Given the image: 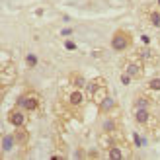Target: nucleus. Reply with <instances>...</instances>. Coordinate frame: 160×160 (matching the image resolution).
<instances>
[{"label":"nucleus","mask_w":160,"mask_h":160,"mask_svg":"<svg viewBox=\"0 0 160 160\" xmlns=\"http://www.w3.org/2000/svg\"><path fill=\"white\" fill-rule=\"evenodd\" d=\"M16 106H20L22 109H26V111H37L39 108H41V96H39L35 90H26L18 98Z\"/></svg>","instance_id":"3"},{"label":"nucleus","mask_w":160,"mask_h":160,"mask_svg":"<svg viewBox=\"0 0 160 160\" xmlns=\"http://www.w3.org/2000/svg\"><path fill=\"white\" fill-rule=\"evenodd\" d=\"M123 72H127L133 80L142 78V74H145V61H142L137 53L131 55V57H127L123 61Z\"/></svg>","instance_id":"2"},{"label":"nucleus","mask_w":160,"mask_h":160,"mask_svg":"<svg viewBox=\"0 0 160 160\" xmlns=\"http://www.w3.org/2000/svg\"><path fill=\"white\" fill-rule=\"evenodd\" d=\"M70 80H74L72 84L78 86V88H80V86H84V80H82V76H80V74H72V76H70Z\"/></svg>","instance_id":"19"},{"label":"nucleus","mask_w":160,"mask_h":160,"mask_svg":"<svg viewBox=\"0 0 160 160\" xmlns=\"http://www.w3.org/2000/svg\"><path fill=\"white\" fill-rule=\"evenodd\" d=\"M137 55H139L142 61H145V65H148V62H150V65H156V62H158V55H156L152 49H148V47H145V49H139Z\"/></svg>","instance_id":"13"},{"label":"nucleus","mask_w":160,"mask_h":160,"mask_svg":"<svg viewBox=\"0 0 160 160\" xmlns=\"http://www.w3.org/2000/svg\"><path fill=\"white\" fill-rule=\"evenodd\" d=\"M133 119H135V123L141 125V127L158 125L156 115L152 113V109H133Z\"/></svg>","instance_id":"6"},{"label":"nucleus","mask_w":160,"mask_h":160,"mask_svg":"<svg viewBox=\"0 0 160 160\" xmlns=\"http://www.w3.org/2000/svg\"><path fill=\"white\" fill-rule=\"evenodd\" d=\"M156 121H158V125H160V109H158V113H156Z\"/></svg>","instance_id":"23"},{"label":"nucleus","mask_w":160,"mask_h":160,"mask_svg":"<svg viewBox=\"0 0 160 160\" xmlns=\"http://www.w3.org/2000/svg\"><path fill=\"white\" fill-rule=\"evenodd\" d=\"M102 129H103V133H119V131H121V127H119L117 117L106 115V117H103V121H102Z\"/></svg>","instance_id":"11"},{"label":"nucleus","mask_w":160,"mask_h":160,"mask_svg":"<svg viewBox=\"0 0 160 160\" xmlns=\"http://www.w3.org/2000/svg\"><path fill=\"white\" fill-rule=\"evenodd\" d=\"M111 109H113V100H111L109 96H108V98L102 102V106H100V111H102V113H109Z\"/></svg>","instance_id":"16"},{"label":"nucleus","mask_w":160,"mask_h":160,"mask_svg":"<svg viewBox=\"0 0 160 160\" xmlns=\"http://www.w3.org/2000/svg\"><path fill=\"white\" fill-rule=\"evenodd\" d=\"M154 103V98L148 92H139L133 98V109H152Z\"/></svg>","instance_id":"8"},{"label":"nucleus","mask_w":160,"mask_h":160,"mask_svg":"<svg viewBox=\"0 0 160 160\" xmlns=\"http://www.w3.org/2000/svg\"><path fill=\"white\" fill-rule=\"evenodd\" d=\"M26 61H28V67H31V68H33V67L37 65V57H35L33 53H29L28 57H26Z\"/></svg>","instance_id":"18"},{"label":"nucleus","mask_w":160,"mask_h":160,"mask_svg":"<svg viewBox=\"0 0 160 160\" xmlns=\"http://www.w3.org/2000/svg\"><path fill=\"white\" fill-rule=\"evenodd\" d=\"M131 80H133V78H131L129 74H127V72H123V74H121V82H123V84H129Z\"/></svg>","instance_id":"20"},{"label":"nucleus","mask_w":160,"mask_h":160,"mask_svg":"<svg viewBox=\"0 0 160 160\" xmlns=\"http://www.w3.org/2000/svg\"><path fill=\"white\" fill-rule=\"evenodd\" d=\"M148 22L152 23L154 28H160V10H152V12H148Z\"/></svg>","instance_id":"17"},{"label":"nucleus","mask_w":160,"mask_h":160,"mask_svg":"<svg viewBox=\"0 0 160 160\" xmlns=\"http://www.w3.org/2000/svg\"><path fill=\"white\" fill-rule=\"evenodd\" d=\"M147 90L148 92H160V76L148 80V82H147Z\"/></svg>","instance_id":"15"},{"label":"nucleus","mask_w":160,"mask_h":160,"mask_svg":"<svg viewBox=\"0 0 160 160\" xmlns=\"http://www.w3.org/2000/svg\"><path fill=\"white\" fill-rule=\"evenodd\" d=\"M8 121H10L14 127H26V123H28V113H26V109H22L20 106H16L14 109L8 111Z\"/></svg>","instance_id":"9"},{"label":"nucleus","mask_w":160,"mask_h":160,"mask_svg":"<svg viewBox=\"0 0 160 160\" xmlns=\"http://www.w3.org/2000/svg\"><path fill=\"white\" fill-rule=\"evenodd\" d=\"M84 102H86V94L80 90L78 86H74L72 90H68V94L65 96V103L70 109H82Z\"/></svg>","instance_id":"5"},{"label":"nucleus","mask_w":160,"mask_h":160,"mask_svg":"<svg viewBox=\"0 0 160 160\" xmlns=\"http://www.w3.org/2000/svg\"><path fill=\"white\" fill-rule=\"evenodd\" d=\"M14 137H16V145H18V147H22V148L28 147V142H29V131L28 129H23V127H16Z\"/></svg>","instance_id":"12"},{"label":"nucleus","mask_w":160,"mask_h":160,"mask_svg":"<svg viewBox=\"0 0 160 160\" xmlns=\"http://www.w3.org/2000/svg\"><path fill=\"white\" fill-rule=\"evenodd\" d=\"M14 145H16V137H14V135H4V137H2V152L4 154L10 152V150L14 148Z\"/></svg>","instance_id":"14"},{"label":"nucleus","mask_w":160,"mask_h":160,"mask_svg":"<svg viewBox=\"0 0 160 160\" xmlns=\"http://www.w3.org/2000/svg\"><path fill=\"white\" fill-rule=\"evenodd\" d=\"M16 76H18V68H16V65L10 61V62H4L2 65V76H0V82H2V90H6L8 86L14 84Z\"/></svg>","instance_id":"7"},{"label":"nucleus","mask_w":160,"mask_h":160,"mask_svg":"<svg viewBox=\"0 0 160 160\" xmlns=\"http://www.w3.org/2000/svg\"><path fill=\"white\" fill-rule=\"evenodd\" d=\"M84 88H86L88 98H90L98 108L102 106V102L108 98V80L106 78H94Z\"/></svg>","instance_id":"1"},{"label":"nucleus","mask_w":160,"mask_h":160,"mask_svg":"<svg viewBox=\"0 0 160 160\" xmlns=\"http://www.w3.org/2000/svg\"><path fill=\"white\" fill-rule=\"evenodd\" d=\"M133 141H135V145H137V147H142V139L139 137L137 133H135V137H133Z\"/></svg>","instance_id":"21"},{"label":"nucleus","mask_w":160,"mask_h":160,"mask_svg":"<svg viewBox=\"0 0 160 160\" xmlns=\"http://www.w3.org/2000/svg\"><path fill=\"white\" fill-rule=\"evenodd\" d=\"M123 147H125V142H123V141H121V142H113V145H109V147H108L106 156H108V158H111V160H121V158H127L129 154L123 152Z\"/></svg>","instance_id":"10"},{"label":"nucleus","mask_w":160,"mask_h":160,"mask_svg":"<svg viewBox=\"0 0 160 160\" xmlns=\"http://www.w3.org/2000/svg\"><path fill=\"white\" fill-rule=\"evenodd\" d=\"M133 45V37L127 29H117L111 37V49L113 51H127Z\"/></svg>","instance_id":"4"},{"label":"nucleus","mask_w":160,"mask_h":160,"mask_svg":"<svg viewBox=\"0 0 160 160\" xmlns=\"http://www.w3.org/2000/svg\"><path fill=\"white\" fill-rule=\"evenodd\" d=\"M65 47H67V49H70V51H74V49H76V45H74L72 41H67V43H65Z\"/></svg>","instance_id":"22"}]
</instances>
